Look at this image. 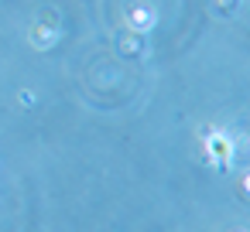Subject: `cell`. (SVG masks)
<instances>
[{"label": "cell", "instance_id": "cell-1", "mask_svg": "<svg viewBox=\"0 0 250 232\" xmlns=\"http://www.w3.org/2000/svg\"><path fill=\"white\" fill-rule=\"evenodd\" d=\"M206 150H209L212 164H229V161H233V140H229L223 130H212V133L206 137Z\"/></svg>", "mask_w": 250, "mask_h": 232}, {"label": "cell", "instance_id": "cell-2", "mask_svg": "<svg viewBox=\"0 0 250 232\" xmlns=\"http://www.w3.org/2000/svg\"><path fill=\"white\" fill-rule=\"evenodd\" d=\"M130 24H134L137 31H151V28H154V11H147V7H137V11L130 14Z\"/></svg>", "mask_w": 250, "mask_h": 232}]
</instances>
